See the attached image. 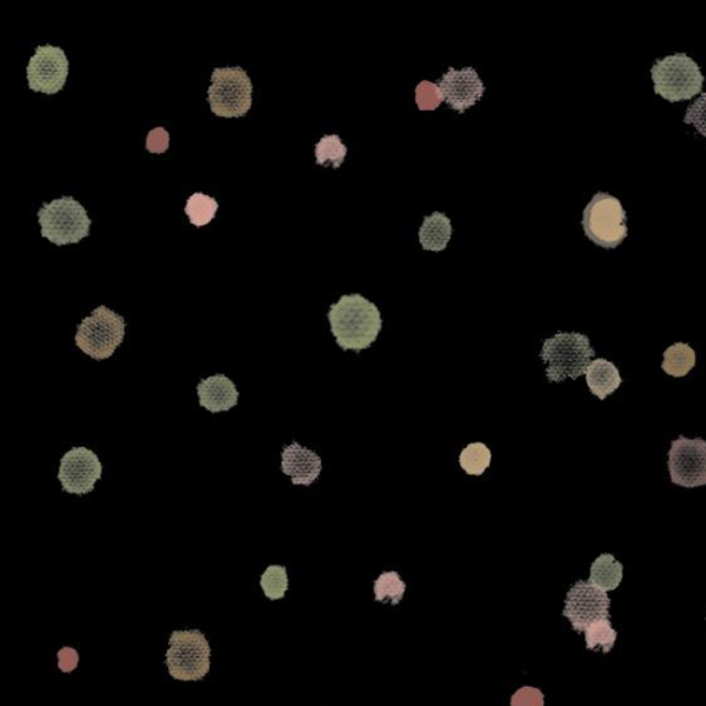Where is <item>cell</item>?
Segmentation results:
<instances>
[{
    "mask_svg": "<svg viewBox=\"0 0 706 706\" xmlns=\"http://www.w3.org/2000/svg\"><path fill=\"white\" fill-rule=\"evenodd\" d=\"M42 236L56 246L78 245L90 235L92 220L85 207L72 196L43 203L38 211Z\"/></svg>",
    "mask_w": 706,
    "mask_h": 706,
    "instance_id": "obj_3",
    "label": "cell"
},
{
    "mask_svg": "<svg viewBox=\"0 0 706 706\" xmlns=\"http://www.w3.org/2000/svg\"><path fill=\"white\" fill-rule=\"evenodd\" d=\"M69 61L61 47L45 45L36 47L27 67L28 86L32 92L52 96L61 92L67 83Z\"/></svg>",
    "mask_w": 706,
    "mask_h": 706,
    "instance_id": "obj_10",
    "label": "cell"
},
{
    "mask_svg": "<svg viewBox=\"0 0 706 706\" xmlns=\"http://www.w3.org/2000/svg\"><path fill=\"white\" fill-rule=\"evenodd\" d=\"M196 392L199 396V405L213 414L229 411L238 405V388L235 382L224 374L203 378L196 387Z\"/></svg>",
    "mask_w": 706,
    "mask_h": 706,
    "instance_id": "obj_15",
    "label": "cell"
},
{
    "mask_svg": "<svg viewBox=\"0 0 706 706\" xmlns=\"http://www.w3.org/2000/svg\"><path fill=\"white\" fill-rule=\"evenodd\" d=\"M282 472L290 476L291 483L296 486H311L322 472V458L315 451L293 442L282 451Z\"/></svg>",
    "mask_w": 706,
    "mask_h": 706,
    "instance_id": "obj_14",
    "label": "cell"
},
{
    "mask_svg": "<svg viewBox=\"0 0 706 706\" xmlns=\"http://www.w3.org/2000/svg\"><path fill=\"white\" fill-rule=\"evenodd\" d=\"M445 101L458 114H464L473 107L486 92L483 80L473 67L456 69L450 67L439 82Z\"/></svg>",
    "mask_w": 706,
    "mask_h": 706,
    "instance_id": "obj_13",
    "label": "cell"
},
{
    "mask_svg": "<svg viewBox=\"0 0 706 706\" xmlns=\"http://www.w3.org/2000/svg\"><path fill=\"white\" fill-rule=\"evenodd\" d=\"M668 469L673 484L695 489L706 486V440L679 436L671 443Z\"/></svg>",
    "mask_w": 706,
    "mask_h": 706,
    "instance_id": "obj_9",
    "label": "cell"
},
{
    "mask_svg": "<svg viewBox=\"0 0 706 706\" xmlns=\"http://www.w3.org/2000/svg\"><path fill=\"white\" fill-rule=\"evenodd\" d=\"M57 658L60 671L71 673L78 668L79 653L75 649H72V647H63V649L58 651Z\"/></svg>",
    "mask_w": 706,
    "mask_h": 706,
    "instance_id": "obj_30",
    "label": "cell"
},
{
    "mask_svg": "<svg viewBox=\"0 0 706 706\" xmlns=\"http://www.w3.org/2000/svg\"><path fill=\"white\" fill-rule=\"evenodd\" d=\"M169 145L170 136L163 127H156V129L149 131L147 144H145L149 152H152V154H163L169 149Z\"/></svg>",
    "mask_w": 706,
    "mask_h": 706,
    "instance_id": "obj_29",
    "label": "cell"
},
{
    "mask_svg": "<svg viewBox=\"0 0 706 706\" xmlns=\"http://www.w3.org/2000/svg\"><path fill=\"white\" fill-rule=\"evenodd\" d=\"M624 578V566L611 553H603L591 566L589 581L604 592L620 587Z\"/></svg>",
    "mask_w": 706,
    "mask_h": 706,
    "instance_id": "obj_18",
    "label": "cell"
},
{
    "mask_svg": "<svg viewBox=\"0 0 706 706\" xmlns=\"http://www.w3.org/2000/svg\"><path fill=\"white\" fill-rule=\"evenodd\" d=\"M406 592L405 581H402L396 571H385L374 582V595L377 602H385L391 600L393 606L400 603Z\"/></svg>",
    "mask_w": 706,
    "mask_h": 706,
    "instance_id": "obj_23",
    "label": "cell"
},
{
    "mask_svg": "<svg viewBox=\"0 0 706 706\" xmlns=\"http://www.w3.org/2000/svg\"><path fill=\"white\" fill-rule=\"evenodd\" d=\"M593 356L591 341L584 334L558 333L544 341L540 358L548 365V381L563 382L566 378L577 380L587 373Z\"/></svg>",
    "mask_w": 706,
    "mask_h": 706,
    "instance_id": "obj_2",
    "label": "cell"
},
{
    "mask_svg": "<svg viewBox=\"0 0 706 706\" xmlns=\"http://www.w3.org/2000/svg\"><path fill=\"white\" fill-rule=\"evenodd\" d=\"M491 464V451L484 443H471L460 454V465L468 475L480 476Z\"/></svg>",
    "mask_w": 706,
    "mask_h": 706,
    "instance_id": "obj_22",
    "label": "cell"
},
{
    "mask_svg": "<svg viewBox=\"0 0 706 706\" xmlns=\"http://www.w3.org/2000/svg\"><path fill=\"white\" fill-rule=\"evenodd\" d=\"M651 78L655 94L669 103L691 100L702 92L705 80L698 64L684 53L655 61Z\"/></svg>",
    "mask_w": 706,
    "mask_h": 706,
    "instance_id": "obj_4",
    "label": "cell"
},
{
    "mask_svg": "<svg viewBox=\"0 0 706 706\" xmlns=\"http://www.w3.org/2000/svg\"><path fill=\"white\" fill-rule=\"evenodd\" d=\"M218 210V202L209 195L202 192H195L189 196L187 206H185V214L189 218V223L195 227H205L210 224L216 217Z\"/></svg>",
    "mask_w": 706,
    "mask_h": 706,
    "instance_id": "obj_20",
    "label": "cell"
},
{
    "mask_svg": "<svg viewBox=\"0 0 706 706\" xmlns=\"http://www.w3.org/2000/svg\"><path fill=\"white\" fill-rule=\"evenodd\" d=\"M587 384L589 391L593 395L598 396L600 400H604L607 396L613 395L620 385L622 384V378L620 376V370L613 362H609L607 359H595L588 366L587 373Z\"/></svg>",
    "mask_w": 706,
    "mask_h": 706,
    "instance_id": "obj_16",
    "label": "cell"
},
{
    "mask_svg": "<svg viewBox=\"0 0 706 706\" xmlns=\"http://www.w3.org/2000/svg\"><path fill=\"white\" fill-rule=\"evenodd\" d=\"M511 706H544V694L536 687H522L512 695Z\"/></svg>",
    "mask_w": 706,
    "mask_h": 706,
    "instance_id": "obj_28",
    "label": "cell"
},
{
    "mask_svg": "<svg viewBox=\"0 0 706 706\" xmlns=\"http://www.w3.org/2000/svg\"><path fill=\"white\" fill-rule=\"evenodd\" d=\"M347 154L348 149L342 144L341 137L338 134H327L316 144V165H327V162H331L334 169H338L344 163Z\"/></svg>",
    "mask_w": 706,
    "mask_h": 706,
    "instance_id": "obj_21",
    "label": "cell"
},
{
    "mask_svg": "<svg viewBox=\"0 0 706 706\" xmlns=\"http://www.w3.org/2000/svg\"><path fill=\"white\" fill-rule=\"evenodd\" d=\"M585 640H587L588 650L602 647L603 653L609 654L614 647L615 640H617V632H615L610 620H599L589 625L585 631Z\"/></svg>",
    "mask_w": 706,
    "mask_h": 706,
    "instance_id": "obj_24",
    "label": "cell"
},
{
    "mask_svg": "<svg viewBox=\"0 0 706 706\" xmlns=\"http://www.w3.org/2000/svg\"><path fill=\"white\" fill-rule=\"evenodd\" d=\"M611 600L607 593L591 582L578 581L567 592L563 615L574 631L585 632L599 620H609Z\"/></svg>",
    "mask_w": 706,
    "mask_h": 706,
    "instance_id": "obj_11",
    "label": "cell"
},
{
    "mask_svg": "<svg viewBox=\"0 0 706 706\" xmlns=\"http://www.w3.org/2000/svg\"><path fill=\"white\" fill-rule=\"evenodd\" d=\"M331 333L342 351L370 348L382 329L380 309L362 294L342 296L329 311Z\"/></svg>",
    "mask_w": 706,
    "mask_h": 706,
    "instance_id": "obj_1",
    "label": "cell"
},
{
    "mask_svg": "<svg viewBox=\"0 0 706 706\" xmlns=\"http://www.w3.org/2000/svg\"><path fill=\"white\" fill-rule=\"evenodd\" d=\"M211 112L220 118H242L253 104V83L242 67L216 68L207 90Z\"/></svg>",
    "mask_w": 706,
    "mask_h": 706,
    "instance_id": "obj_8",
    "label": "cell"
},
{
    "mask_svg": "<svg viewBox=\"0 0 706 706\" xmlns=\"http://www.w3.org/2000/svg\"><path fill=\"white\" fill-rule=\"evenodd\" d=\"M103 476V464L97 454L87 447H74L61 458L58 480L68 494L92 493L94 486Z\"/></svg>",
    "mask_w": 706,
    "mask_h": 706,
    "instance_id": "obj_12",
    "label": "cell"
},
{
    "mask_svg": "<svg viewBox=\"0 0 706 706\" xmlns=\"http://www.w3.org/2000/svg\"><path fill=\"white\" fill-rule=\"evenodd\" d=\"M445 101L442 90L436 83L422 80L416 87V104L420 111H435Z\"/></svg>",
    "mask_w": 706,
    "mask_h": 706,
    "instance_id": "obj_26",
    "label": "cell"
},
{
    "mask_svg": "<svg viewBox=\"0 0 706 706\" xmlns=\"http://www.w3.org/2000/svg\"><path fill=\"white\" fill-rule=\"evenodd\" d=\"M684 123L693 125L701 136L706 137V93L701 94V97L687 108Z\"/></svg>",
    "mask_w": 706,
    "mask_h": 706,
    "instance_id": "obj_27",
    "label": "cell"
},
{
    "mask_svg": "<svg viewBox=\"0 0 706 706\" xmlns=\"http://www.w3.org/2000/svg\"><path fill=\"white\" fill-rule=\"evenodd\" d=\"M166 651V665L171 678L198 682L210 671V644L199 629L174 631Z\"/></svg>",
    "mask_w": 706,
    "mask_h": 706,
    "instance_id": "obj_7",
    "label": "cell"
},
{
    "mask_svg": "<svg viewBox=\"0 0 706 706\" xmlns=\"http://www.w3.org/2000/svg\"><path fill=\"white\" fill-rule=\"evenodd\" d=\"M451 236H453L451 220L440 211H435L431 216L425 217L420 232H418L422 249L436 251V253L446 249Z\"/></svg>",
    "mask_w": 706,
    "mask_h": 706,
    "instance_id": "obj_17",
    "label": "cell"
},
{
    "mask_svg": "<svg viewBox=\"0 0 706 706\" xmlns=\"http://www.w3.org/2000/svg\"><path fill=\"white\" fill-rule=\"evenodd\" d=\"M695 363H697V355L694 349L684 342H676L664 352V362L661 367L668 376L680 378L687 376L694 369Z\"/></svg>",
    "mask_w": 706,
    "mask_h": 706,
    "instance_id": "obj_19",
    "label": "cell"
},
{
    "mask_svg": "<svg viewBox=\"0 0 706 706\" xmlns=\"http://www.w3.org/2000/svg\"><path fill=\"white\" fill-rule=\"evenodd\" d=\"M627 220L620 199L598 192L585 207L581 224L587 238L596 246L615 249L627 239Z\"/></svg>",
    "mask_w": 706,
    "mask_h": 706,
    "instance_id": "obj_5",
    "label": "cell"
},
{
    "mask_svg": "<svg viewBox=\"0 0 706 706\" xmlns=\"http://www.w3.org/2000/svg\"><path fill=\"white\" fill-rule=\"evenodd\" d=\"M260 585L265 596L271 600L285 598L289 589V577L285 566H269L261 576Z\"/></svg>",
    "mask_w": 706,
    "mask_h": 706,
    "instance_id": "obj_25",
    "label": "cell"
},
{
    "mask_svg": "<svg viewBox=\"0 0 706 706\" xmlns=\"http://www.w3.org/2000/svg\"><path fill=\"white\" fill-rule=\"evenodd\" d=\"M125 336V318L105 305H100L92 315L82 320L75 342L80 351L100 362L114 355Z\"/></svg>",
    "mask_w": 706,
    "mask_h": 706,
    "instance_id": "obj_6",
    "label": "cell"
}]
</instances>
